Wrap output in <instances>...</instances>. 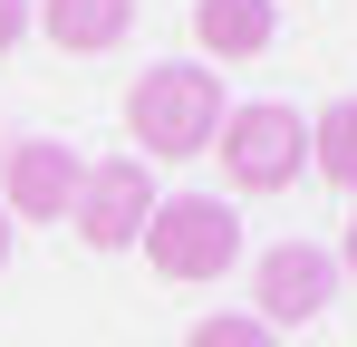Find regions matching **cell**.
I'll return each instance as SVG.
<instances>
[{
	"mask_svg": "<svg viewBox=\"0 0 357 347\" xmlns=\"http://www.w3.org/2000/svg\"><path fill=\"white\" fill-rule=\"evenodd\" d=\"M222 77L203 68V58H165V68H145L135 77V97H126V135L155 155V164H183V155H203L213 135H222Z\"/></svg>",
	"mask_w": 357,
	"mask_h": 347,
	"instance_id": "6da1fadb",
	"label": "cell"
},
{
	"mask_svg": "<svg viewBox=\"0 0 357 347\" xmlns=\"http://www.w3.org/2000/svg\"><path fill=\"white\" fill-rule=\"evenodd\" d=\"M213 155H222V183L232 193H290L299 174H309V116L299 107H232L222 116V135H213Z\"/></svg>",
	"mask_w": 357,
	"mask_h": 347,
	"instance_id": "7a4b0ae2",
	"label": "cell"
},
{
	"mask_svg": "<svg viewBox=\"0 0 357 347\" xmlns=\"http://www.w3.org/2000/svg\"><path fill=\"white\" fill-rule=\"evenodd\" d=\"M145 261H155L165 280H183V289L222 280V270L241 261V213L213 203V193H174V203H155V222H145Z\"/></svg>",
	"mask_w": 357,
	"mask_h": 347,
	"instance_id": "3957f363",
	"label": "cell"
},
{
	"mask_svg": "<svg viewBox=\"0 0 357 347\" xmlns=\"http://www.w3.org/2000/svg\"><path fill=\"white\" fill-rule=\"evenodd\" d=\"M155 174H145V155H107V164H87V183H77V241L87 251H135L145 241V222H155Z\"/></svg>",
	"mask_w": 357,
	"mask_h": 347,
	"instance_id": "277c9868",
	"label": "cell"
},
{
	"mask_svg": "<svg viewBox=\"0 0 357 347\" xmlns=\"http://www.w3.org/2000/svg\"><path fill=\"white\" fill-rule=\"evenodd\" d=\"M328 289H338V251H319V241H280V251H261L251 261V318L261 328H309L319 309H328Z\"/></svg>",
	"mask_w": 357,
	"mask_h": 347,
	"instance_id": "5b68a950",
	"label": "cell"
},
{
	"mask_svg": "<svg viewBox=\"0 0 357 347\" xmlns=\"http://www.w3.org/2000/svg\"><path fill=\"white\" fill-rule=\"evenodd\" d=\"M77 183H87V164L68 155L59 135H29V145H10L0 213H10V222H68V213H77Z\"/></svg>",
	"mask_w": 357,
	"mask_h": 347,
	"instance_id": "8992f818",
	"label": "cell"
},
{
	"mask_svg": "<svg viewBox=\"0 0 357 347\" xmlns=\"http://www.w3.org/2000/svg\"><path fill=\"white\" fill-rule=\"evenodd\" d=\"M271 29H280L271 0H193V49L213 58V68H222V58H261Z\"/></svg>",
	"mask_w": 357,
	"mask_h": 347,
	"instance_id": "52a82bcc",
	"label": "cell"
},
{
	"mask_svg": "<svg viewBox=\"0 0 357 347\" xmlns=\"http://www.w3.org/2000/svg\"><path fill=\"white\" fill-rule=\"evenodd\" d=\"M39 29H49L68 58H107L126 29H135V0H39Z\"/></svg>",
	"mask_w": 357,
	"mask_h": 347,
	"instance_id": "ba28073f",
	"label": "cell"
},
{
	"mask_svg": "<svg viewBox=\"0 0 357 347\" xmlns=\"http://www.w3.org/2000/svg\"><path fill=\"white\" fill-rule=\"evenodd\" d=\"M309 174L357 193V97H338L328 116H309Z\"/></svg>",
	"mask_w": 357,
	"mask_h": 347,
	"instance_id": "9c48e42d",
	"label": "cell"
},
{
	"mask_svg": "<svg viewBox=\"0 0 357 347\" xmlns=\"http://www.w3.org/2000/svg\"><path fill=\"white\" fill-rule=\"evenodd\" d=\"M183 347H280V328H261V318H222V309H213Z\"/></svg>",
	"mask_w": 357,
	"mask_h": 347,
	"instance_id": "30bf717a",
	"label": "cell"
},
{
	"mask_svg": "<svg viewBox=\"0 0 357 347\" xmlns=\"http://www.w3.org/2000/svg\"><path fill=\"white\" fill-rule=\"evenodd\" d=\"M29 39V0H0V49H20Z\"/></svg>",
	"mask_w": 357,
	"mask_h": 347,
	"instance_id": "8fae6325",
	"label": "cell"
},
{
	"mask_svg": "<svg viewBox=\"0 0 357 347\" xmlns=\"http://www.w3.org/2000/svg\"><path fill=\"white\" fill-rule=\"evenodd\" d=\"M338 270L357 280V213H348V241H338Z\"/></svg>",
	"mask_w": 357,
	"mask_h": 347,
	"instance_id": "7c38bea8",
	"label": "cell"
},
{
	"mask_svg": "<svg viewBox=\"0 0 357 347\" xmlns=\"http://www.w3.org/2000/svg\"><path fill=\"white\" fill-rule=\"evenodd\" d=\"M10 231H20V222H10V213H0V270H10Z\"/></svg>",
	"mask_w": 357,
	"mask_h": 347,
	"instance_id": "4fadbf2b",
	"label": "cell"
}]
</instances>
